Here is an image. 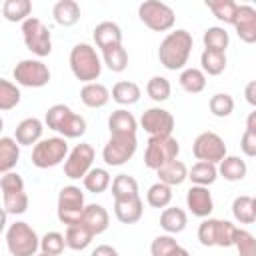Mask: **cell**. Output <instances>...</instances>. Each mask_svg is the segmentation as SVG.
<instances>
[{
    "label": "cell",
    "instance_id": "cell-1",
    "mask_svg": "<svg viewBox=\"0 0 256 256\" xmlns=\"http://www.w3.org/2000/svg\"><path fill=\"white\" fill-rule=\"evenodd\" d=\"M192 34L184 28H178L170 32L158 48V60L166 70H182L188 64L190 52H192Z\"/></svg>",
    "mask_w": 256,
    "mask_h": 256
},
{
    "label": "cell",
    "instance_id": "cell-2",
    "mask_svg": "<svg viewBox=\"0 0 256 256\" xmlns=\"http://www.w3.org/2000/svg\"><path fill=\"white\" fill-rule=\"evenodd\" d=\"M44 122L50 130L62 134V138H80L86 132V120L66 104H54L46 110Z\"/></svg>",
    "mask_w": 256,
    "mask_h": 256
},
{
    "label": "cell",
    "instance_id": "cell-3",
    "mask_svg": "<svg viewBox=\"0 0 256 256\" xmlns=\"http://www.w3.org/2000/svg\"><path fill=\"white\" fill-rule=\"evenodd\" d=\"M68 62H70V70L76 76V80H80L84 84H90V82H96L100 78L102 62H100V56L96 54V50L90 44H86V42L76 44L70 50Z\"/></svg>",
    "mask_w": 256,
    "mask_h": 256
},
{
    "label": "cell",
    "instance_id": "cell-4",
    "mask_svg": "<svg viewBox=\"0 0 256 256\" xmlns=\"http://www.w3.org/2000/svg\"><path fill=\"white\" fill-rule=\"evenodd\" d=\"M6 246L12 256H36L40 238L28 222H14L6 228Z\"/></svg>",
    "mask_w": 256,
    "mask_h": 256
},
{
    "label": "cell",
    "instance_id": "cell-5",
    "mask_svg": "<svg viewBox=\"0 0 256 256\" xmlns=\"http://www.w3.org/2000/svg\"><path fill=\"white\" fill-rule=\"evenodd\" d=\"M236 226L228 220H218V218H204L198 226V240L202 246H220V248H230L234 246L236 238Z\"/></svg>",
    "mask_w": 256,
    "mask_h": 256
},
{
    "label": "cell",
    "instance_id": "cell-6",
    "mask_svg": "<svg viewBox=\"0 0 256 256\" xmlns=\"http://www.w3.org/2000/svg\"><path fill=\"white\" fill-rule=\"evenodd\" d=\"M70 150H68V142L62 136H52V138H44L40 140L34 148H32V164L36 168H54L62 162H66Z\"/></svg>",
    "mask_w": 256,
    "mask_h": 256
},
{
    "label": "cell",
    "instance_id": "cell-7",
    "mask_svg": "<svg viewBox=\"0 0 256 256\" xmlns=\"http://www.w3.org/2000/svg\"><path fill=\"white\" fill-rule=\"evenodd\" d=\"M178 152H180V144L172 134L170 136H150L148 144H146V152H144V164L150 170H158L164 164L178 160Z\"/></svg>",
    "mask_w": 256,
    "mask_h": 256
},
{
    "label": "cell",
    "instance_id": "cell-8",
    "mask_svg": "<svg viewBox=\"0 0 256 256\" xmlns=\"http://www.w3.org/2000/svg\"><path fill=\"white\" fill-rule=\"evenodd\" d=\"M84 192L70 184V186H64L58 194V220L66 226H74V224H80L82 220V214H84Z\"/></svg>",
    "mask_w": 256,
    "mask_h": 256
},
{
    "label": "cell",
    "instance_id": "cell-9",
    "mask_svg": "<svg viewBox=\"0 0 256 256\" xmlns=\"http://www.w3.org/2000/svg\"><path fill=\"white\" fill-rule=\"evenodd\" d=\"M22 38H24V44L26 48L44 58L52 52V36H50V30L46 28V24L36 18V16H30L26 22H22Z\"/></svg>",
    "mask_w": 256,
    "mask_h": 256
},
{
    "label": "cell",
    "instance_id": "cell-10",
    "mask_svg": "<svg viewBox=\"0 0 256 256\" xmlns=\"http://www.w3.org/2000/svg\"><path fill=\"white\" fill-rule=\"evenodd\" d=\"M138 18L144 22V26H148L154 32H166L174 26V10L158 0H146L138 6Z\"/></svg>",
    "mask_w": 256,
    "mask_h": 256
},
{
    "label": "cell",
    "instance_id": "cell-11",
    "mask_svg": "<svg viewBox=\"0 0 256 256\" xmlns=\"http://www.w3.org/2000/svg\"><path fill=\"white\" fill-rule=\"evenodd\" d=\"M138 148V140L134 134H110V140L102 148V160L108 166L126 164Z\"/></svg>",
    "mask_w": 256,
    "mask_h": 256
},
{
    "label": "cell",
    "instance_id": "cell-12",
    "mask_svg": "<svg viewBox=\"0 0 256 256\" xmlns=\"http://www.w3.org/2000/svg\"><path fill=\"white\" fill-rule=\"evenodd\" d=\"M14 80L16 84L20 86H26V88H42L50 82V70L44 62L40 60H32V58H26V60H20L16 66H14Z\"/></svg>",
    "mask_w": 256,
    "mask_h": 256
},
{
    "label": "cell",
    "instance_id": "cell-13",
    "mask_svg": "<svg viewBox=\"0 0 256 256\" xmlns=\"http://www.w3.org/2000/svg\"><path fill=\"white\" fill-rule=\"evenodd\" d=\"M192 154L198 162L220 164L226 158V144L216 132H202L192 144Z\"/></svg>",
    "mask_w": 256,
    "mask_h": 256
},
{
    "label": "cell",
    "instance_id": "cell-14",
    "mask_svg": "<svg viewBox=\"0 0 256 256\" xmlns=\"http://www.w3.org/2000/svg\"><path fill=\"white\" fill-rule=\"evenodd\" d=\"M94 148L88 144V142H80L76 144L66 162H64V174L70 178V180H78V178H84L90 170H92V162H94Z\"/></svg>",
    "mask_w": 256,
    "mask_h": 256
},
{
    "label": "cell",
    "instance_id": "cell-15",
    "mask_svg": "<svg viewBox=\"0 0 256 256\" xmlns=\"http://www.w3.org/2000/svg\"><path fill=\"white\" fill-rule=\"evenodd\" d=\"M140 126L150 136H170L174 130V116L168 110L154 106V108H148L142 112Z\"/></svg>",
    "mask_w": 256,
    "mask_h": 256
},
{
    "label": "cell",
    "instance_id": "cell-16",
    "mask_svg": "<svg viewBox=\"0 0 256 256\" xmlns=\"http://www.w3.org/2000/svg\"><path fill=\"white\" fill-rule=\"evenodd\" d=\"M232 26L242 42L256 44V8L252 4H238V12Z\"/></svg>",
    "mask_w": 256,
    "mask_h": 256
},
{
    "label": "cell",
    "instance_id": "cell-17",
    "mask_svg": "<svg viewBox=\"0 0 256 256\" xmlns=\"http://www.w3.org/2000/svg\"><path fill=\"white\" fill-rule=\"evenodd\" d=\"M186 208L198 218H210L214 210V200L208 186H190L186 192Z\"/></svg>",
    "mask_w": 256,
    "mask_h": 256
},
{
    "label": "cell",
    "instance_id": "cell-18",
    "mask_svg": "<svg viewBox=\"0 0 256 256\" xmlns=\"http://www.w3.org/2000/svg\"><path fill=\"white\" fill-rule=\"evenodd\" d=\"M80 222H82L94 236H98V234H102V232L108 230V226H110V214H108V210H106L102 204H86Z\"/></svg>",
    "mask_w": 256,
    "mask_h": 256
},
{
    "label": "cell",
    "instance_id": "cell-19",
    "mask_svg": "<svg viewBox=\"0 0 256 256\" xmlns=\"http://www.w3.org/2000/svg\"><path fill=\"white\" fill-rule=\"evenodd\" d=\"M114 214L122 224H136L144 214V202L140 196L114 200Z\"/></svg>",
    "mask_w": 256,
    "mask_h": 256
},
{
    "label": "cell",
    "instance_id": "cell-20",
    "mask_svg": "<svg viewBox=\"0 0 256 256\" xmlns=\"http://www.w3.org/2000/svg\"><path fill=\"white\" fill-rule=\"evenodd\" d=\"M94 42L100 50H106V48H112V46H120L122 44V30L116 22H110V20H104L100 24H96L94 32Z\"/></svg>",
    "mask_w": 256,
    "mask_h": 256
},
{
    "label": "cell",
    "instance_id": "cell-21",
    "mask_svg": "<svg viewBox=\"0 0 256 256\" xmlns=\"http://www.w3.org/2000/svg\"><path fill=\"white\" fill-rule=\"evenodd\" d=\"M42 122L38 118H24L22 122H18L16 126V132H14V140L20 144V146H36L42 138Z\"/></svg>",
    "mask_w": 256,
    "mask_h": 256
},
{
    "label": "cell",
    "instance_id": "cell-22",
    "mask_svg": "<svg viewBox=\"0 0 256 256\" xmlns=\"http://www.w3.org/2000/svg\"><path fill=\"white\" fill-rule=\"evenodd\" d=\"M110 90L100 84V82H90V84H84L82 90H80V100L84 106L88 108H104L110 100Z\"/></svg>",
    "mask_w": 256,
    "mask_h": 256
},
{
    "label": "cell",
    "instance_id": "cell-23",
    "mask_svg": "<svg viewBox=\"0 0 256 256\" xmlns=\"http://www.w3.org/2000/svg\"><path fill=\"white\" fill-rule=\"evenodd\" d=\"M108 130H110V134H134L136 136L138 120L126 108H118L108 118Z\"/></svg>",
    "mask_w": 256,
    "mask_h": 256
},
{
    "label": "cell",
    "instance_id": "cell-24",
    "mask_svg": "<svg viewBox=\"0 0 256 256\" xmlns=\"http://www.w3.org/2000/svg\"><path fill=\"white\" fill-rule=\"evenodd\" d=\"M52 16L56 20V24L68 28L74 26L80 20V6L74 0H58L52 8Z\"/></svg>",
    "mask_w": 256,
    "mask_h": 256
},
{
    "label": "cell",
    "instance_id": "cell-25",
    "mask_svg": "<svg viewBox=\"0 0 256 256\" xmlns=\"http://www.w3.org/2000/svg\"><path fill=\"white\" fill-rule=\"evenodd\" d=\"M186 224H188V216L178 206L164 208L160 214V226L166 230V234H180L186 228Z\"/></svg>",
    "mask_w": 256,
    "mask_h": 256
},
{
    "label": "cell",
    "instance_id": "cell-26",
    "mask_svg": "<svg viewBox=\"0 0 256 256\" xmlns=\"http://www.w3.org/2000/svg\"><path fill=\"white\" fill-rule=\"evenodd\" d=\"M150 254L152 256H190L186 248H182L172 234H160L152 240L150 244Z\"/></svg>",
    "mask_w": 256,
    "mask_h": 256
},
{
    "label": "cell",
    "instance_id": "cell-27",
    "mask_svg": "<svg viewBox=\"0 0 256 256\" xmlns=\"http://www.w3.org/2000/svg\"><path fill=\"white\" fill-rule=\"evenodd\" d=\"M156 172H158V182H164L168 186H180L188 178V168L182 160H172L162 168H158Z\"/></svg>",
    "mask_w": 256,
    "mask_h": 256
},
{
    "label": "cell",
    "instance_id": "cell-28",
    "mask_svg": "<svg viewBox=\"0 0 256 256\" xmlns=\"http://www.w3.org/2000/svg\"><path fill=\"white\" fill-rule=\"evenodd\" d=\"M18 158H20V144L10 136H2L0 138V172L2 174L12 172Z\"/></svg>",
    "mask_w": 256,
    "mask_h": 256
},
{
    "label": "cell",
    "instance_id": "cell-29",
    "mask_svg": "<svg viewBox=\"0 0 256 256\" xmlns=\"http://www.w3.org/2000/svg\"><path fill=\"white\" fill-rule=\"evenodd\" d=\"M140 86L132 80H120L112 88V100L122 106H132L140 100Z\"/></svg>",
    "mask_w": 256,
    "mask_h": 256
},
{
    "label": "cell",
    "instance_id": "cell-30",
    "mask_svg": "<svg viewBox=\"0 0 256 256\" xmlns=\"http://www.w3.org/2000/svg\"><path fill=\"white\" fill-rule=\"evenodd\" d=\"M246 172H248V166L240 156H226L218 166V174L228 182L242 180L246 176Z\"/></svg>",
    "mask_w": 256,
    "mask_h": 256
},
{
    "label": "cell",
    "instance_id": "cell-31",
    "mask_svg": "<svg viewBox=\"0 0 256 256\" xmlns=\"http://www.w3.org/2000/svg\"><path fill=\"white\" fill-rule=\"evenodd\" d=\"M188 178L192 180L194 186H210L218 178V168L212 162H196L188 170Z\"/></svg>",
    "mask_w": 256,
    "mask_h": 256
},
{
    "label": "cell",
    "instance_id": "cell-32",
    "mask_svg": "<svg viewBox=\"0 0 256 256\" xmlns=\"http://www.w3.org/2000/svg\"><path fill=\"white\" fill-rule=\"evenodd\" d=\"M32 12L30 0H4L2 4V16L8 22H26Z\"/></svg>",
    "mask_w": 256,
    "mask_h": 256
},
{
    "label": "cell",
    "instance_id": "cell-33",
    "mask_svg": "<svg viewBox=\"0 0 256 256\" xmlns=\"http://www.w3.org/2000/svg\"><path fill=\"white\" fill-rule=\"evenodd\" d=\"M64 238H66V246H68L70 250H84V248H88V246H90V242H92L94 234H92V232H90V230L80 222V224L68 226V228H66Z\"/></svg>",
    "mask_w": 256,
    "mask_h": 256
},
{
    "label": "cell",
    "instance_id": "cell-34",
    "mask_svg": "<svg viewBox=\"0 0 256 256\" xmlns=\"http://www.w3.org/2000/svg\"><path fill=\"white\" fill-rule=\"evenodd\" d=\"M200 64H202V72L208 76H218L224 72L226 68V52H218V50H208L204 48L200 54Z\"/></svg>",
    "mask_w": 256,
    "mask_h": 256
},
{
    "label": "cell",
    "instance_id": "cell-35",
    "mask_svg": "<svg viewBox=\"0 0 256 256\" xmlns=\"http://www.w3.org/2000/svg\"><path fill=\"white\" fill-rule=\"evenodd\" d=\"M232 216L240 224H252L256 222V208L252 196H236L232 202Z\"/></svg>",
    "mask_w": 256,
    "mask_h": 256
},
{
    "label": "cell",
    "instance_id": "cell-36",
    "mask_svg": "<svg viewBox=\"0 0 256 256\" xmlns=\"http://www.w3.org/2000/svg\"><path fill=\"white\" fill-rule=\"evenodd\" d=\"M178 80L180 86L190 94H200L206 88V74L200 68H184Z\"/></svg>",
    "mask_w": 256,
    "mask_h": 256
},
{
    "label": "cell",
    "instance_id": "cell-37",
    "mask_svg": "<svg viewBox=\"0 0 256 256\" xmlns=\"http://www.w3.org/2000/svg\"><path fill=\"white\" fill-rule=\"evenodd\" d=\"M112 196L114 200H124V198H134L138 194V182L128 176V174H118L112 180Z\"/></svg>",
    "mask_w": 256,
    "mask_h": 256
},
{
    "label": "cell",
    "instance_id": "cell-38",
    "mask_svg": "<svg viewBox=\"0 0 256 256\" xmlns=\"http://www.w3.org/2000/svg\"><path fill=\"white\" fill-rule=\"evenodd\" d=\"M82 182H84V188H86L88 192H92V194H102V192L110 186L112 178H110L108 170H104V168H92V170L82 178Z\"/></svg>",
    "mask_w": 256,
    "mask_h": 256
},
{
    "label": "cell",
    "instance_id": "cell-39",
    "mask_svg": "<svg viewBox=\"0 0 256 256\" xmlns=\"http://www.w3.org/2000/svg\"><path fill=\"white\" fill-rule=\"evenodd\" d=\"M206 6L212 10V14L224 22V24H234L236 12H238V4L234 0H206Z\"/></svg>",
    "mask_w": 256,
    "mask_h": 256
},
{
    "label": "cell",
    "instance_id": "cell-40",
    "mask_svg": "<svg viewBox=\"0 0 256 256\" xmlns=\"http://www.w3.org/2000/svg\"><path fill=\"white\" fill-rule=\"evenodd\" d=\"M146 202L152 208H168V204L172 202V186H168L164 182L152 184L146 192Z\"/></svg>",
    "mask_w": 256,
    "mask_h": 256
},
{
    "label": "cell",
    "instance_id": "cell-41",
    "mask_svg": "<svg viewBox=\"0 0 256 256\" xmlns=\"http://www.w3.org/2000/svg\"><path fill=\"white\" fill-rule=\"evenodd\" d=\"M202 40H204V48H208V50H218V52H226V48H228V44H230V36H228V32H226L222 26H212V28H208V30L204 32Z\"/></svg>",
    "mask_w": 256,
    "mask_h": 256
},
{
    "label": "cell",
    "instance_id": "cell-42",
    "mask_svg": "<svg viewBox=\"0 0 256 256\" xmlns=\"http://www.w3.org/2000/svg\"><path fill=\"white\" fill-rule=\"evenodd\" d=\"M102 56H104V64L112 72H124L126 66H128V52H126V48L122 44L102 50Z\"/></svg>",
    "mask_w": 256,
    "mask_h": 256
},
{
    "label": "cell",
    "instance_id": "cell-43",
    "mask_svg": "<svg viewBox=\"0 0 256 256\" xmlns=\"http://www.w3.org/2000/svg\"><path fill=\"white\" fill-rule=\"evenodd\" d=\"M20 98H22L20 88L16 84H12L10 80L2 78L0 80V110L2 112H8V110L16 108L20 104Z\"/></svg>",
    "mask_w": 256,
    "mask_h": 256
},
{
    "label": "cell",
    "instance_id": "cell-44",
    "mask_svg": "<svg viewBox=\"0 0 256 256\" xmlns=\"http://www.w3.org/2000/svg\"><path fill=\"white\" fill-rule=\"evenodd\" d=\"M146 92H148V96L154 102H166L170 98L172 86H170L168 78H164V76H152L148 80V84H146Z\"/></svg>",
    "mask_w": 256,
    "mask_h": 256
},
{
    "label": "cell",
    "instance_id": "cell-45",
    "mask_svg": "<svg viewBox=\"0 0 256 256\" xmlns=\"http://www.w3.org/2000/svg\"><path fill=\"white\" fill-rule=\"evenodd\" d=\"M2 200H4V214L6 216H10V214H24L28 210V194L24 190L2 194Z\"/></svg>",
    "mask_w": 256,
    "mask_h": 256
},
{
    "label": "cell",
    "instance_id": "cell-46",
    "mask_svg": "<svg viewBox=\"0 0 256 256\" xmlns=\"http://www.w3.org/2000/svg\"><path fill=\"white\" fill-rule=\"evenodd\" d=\"M208 106H210V112L216 118H226V116H230L234 112V98L230 94H226V92H218V94H214L210 98Z\"/></svg>",
    "mask_w": 256,
    "mask_h": 256
},
{
    "label": "cell",
    "instance_id": "cell-47",
    "mask_svg": "<svg viewBox=\"0 0 256 256\" xmlns=\"http://www.w3.org/2000/svg\"><path fill=\"white\" fill-rule=\"evenodd\" d=\"M66 246V238L60 232H46L40 238V252L50 254V256H60L64 252Z\"/></svg>",
    "mask_w": 256,
    "mask_h": 256
},
{
    "label": "cell",
    "instance_id": "cell-48",
    "mask_svg": "<svg viewBox=\"0 0 256 256\" xmlns=\"http://www.w3.org/2000/svg\"><path fill=\"white\" fill-rule=\"evenodd\" d=\"M234 248L238 256H256V236L250 234L248 230L238 228L234 238Z\"/></svg>",
    "mask_w": 256,
    "mask_h": 256
},
{
    "label": "cell",
    "instance_id": "cell-49",
    "mask_svg": "<svg viewBox=\"0 0 256 256\" xmlns=\"http://www.w3.org/2000/svg\"><path fill=\"white\" fill-rule=\"evenodd\" d=\"M240 148L246 156L254 158L256 156V132H250V130H244L242 138H240Z\"/></svg>",
    "mask_w": 256,
    "mask_h": 256
},
{
    "label": "cell",
    "instance_id": "cell-50",
    "mask_svg": "<svg viewBox=\"0 0 256 256\" xmlns=\"http://www.w3.org/2000/svg\"><path fill=\"white\" fill-rule=\"evenodd\" d=\"M90 256H120V254H118V250H116L114 246H110V244H100V246H96V248L92 250Z\"/></svg>",
    "mask_w": 256,
    "mask_h": 256
},
{
    "label": "cell",
    "instance_id": "cell-51",
    "mask_svg": "<svg viewBox=\"0 0 256 256\" xmlns=\"http://www.w3.org/2000/svg\"><path fill=\"white\" fill-rule=\"evenodd\" d=\"M244 98H246V102H248L250 106L256 108V80H252V82L246 84V88H244Z\"/></svg>",
    "mask_w": 256,
    "mask_h": 256
},
{
    "label": "cell",
    "instance_id": "cell-52",
    "mask_svg": "<svg viewBox=\"0 0 256 256\" xmlns=\"http://www.w3.org/2000/svg\"><path fill=\"white\" fill-rule=\"evenodd\" d=\"M246 130H250V132H256V108L248 114V118H246Z\"/></svg>",
    "mask_w": 256,
    "mask_h": 256
},
{
    "label": "cell",
    "instance_id": "cell-53",
    "mask_svg": "<svg viewBox=\"0 0 256 256\" xmlns=\"http://www.w3.org/2000/svg\"><path fill=\"white\" fill-rule=\"evenodd\" d=\"M36 256H50V254H44V252H40V254H36Z\"/></svg>",
    "mask_w": 256,
    "mask_h": 256
},
{
    "label": "cell",
    "instance_id": "cell-54",
    "mask_svg": "<svg viewBox=\"0 0 256 256\" xmlns=\"http://www.w3.org/2000/svg\"><path fill=\"white\" fill-rule=\"evenodd\" d=\"M254 208H256V196H254Z\"/></svg>",
    "mask_w": 256,
    "mask_h": 256
},
{
    "label": "cell",
    "instance_id": "cell-55",
    "mask_svg": "<svg viewBox=\"0 0 256 256\" xmlns=\"http://www.w3.org/2000/svg\"><path fill=\"white\" fill-rule=\"evenodd\" d=\"M254 8H256V6H254Z\"/></svg>",
    "mask_w": 256,
    "mask_h": 256
}]
</instances>
